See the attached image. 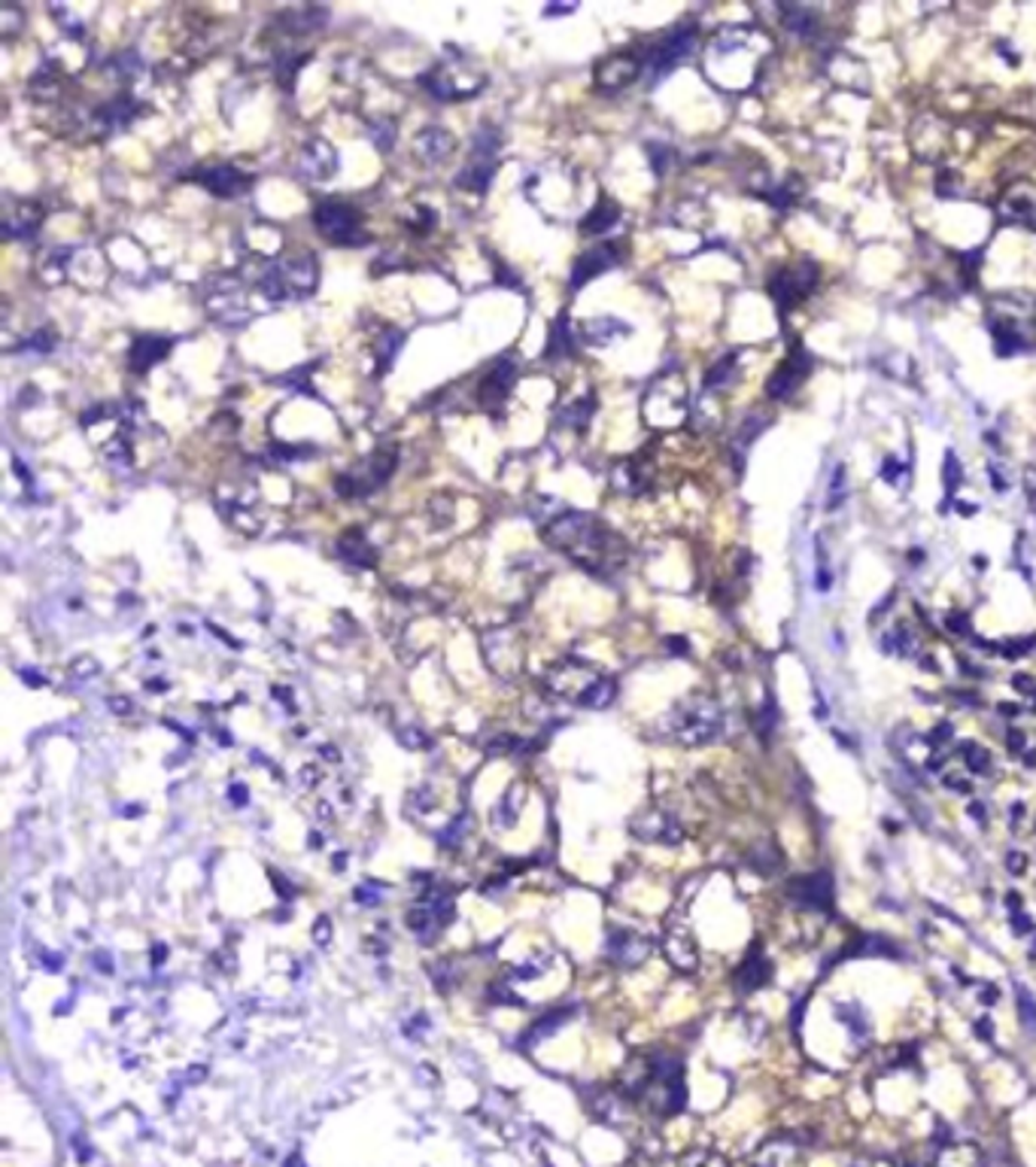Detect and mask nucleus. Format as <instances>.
Wrapping results in <instances>:
<instances>
[{"mask_svg": "<svg viewBox=\"0 0 1036 1167\" xmlns=\"http://www.w3.org/2000/svg\"><path fill=\"white\" fill-rule=\"evenodd\" d=\"M541 535L556 554H563L590 575L611 578L626 562V545L614 530L587 511L560 508L541 523Z\"/></svg>", "mask_w": 1036, "mask_h": 1167, "instance_id": "obj_1", "label": "nucleus"}, {"mask_svg": "<svg viewBox=\"0 0 1036 1167\" xmlns=\"http://www.w3.org/2000/svg\"><path fill=\"white\" fill-rule=\"evenodd\" d=\"M769 37L754 24H733L715 34L703 53V70L720 92L739 95L760 80V68L769 55Z\"/></svg>", "mask_w": 1036, "mask_h": 1167, "instance_id": "obj_2", "label": "nucleus"}, {"mask_svg": "<svg viewBox=\"0 0 1036 1167\" xmlns=\"http://www.w3.org/2000/svg\"><path fill=\"white\" fill-rule=\"evenodd\" d=\"M489 83L484 64L462 49L450 46L447 55L435 64L429 73L420 76V85L438 100H469L481 95Z\"/></svg>", "mask_w": 1036, "mask_h": 1167, "instance_id": "obj_3", "label": "nucleus"}, {"mask_svg": "<svg viewBox=\"0 0 1036 1167\" xmlns=\"http://www.w3.org/2000/svg\"><path fill=\"white\" fill-rule=\"evenodd\" d=\"M258 286H262L265 299L271 301L307 299L319 286V259L314 253H298L280 262H271L262 280H258Z\"/></svg>", "mask_w": 1036, "mask_h": 1167, "instance_id": "obj_4", "label": "nucleus"}, {"mask_svg": "<svg viewBox=\"0 0 1036 1167\" xmlns=\"http://www.w3.org/2000/svg\"><path fill=\"white\" fill-rule=\"evenodd\" d=\"M669 736L681 745H708L723 733V709L711 697H693L678 702L666 717Z\"/></svg>", "mask_w": 1036, "mask_h": 1167, "instance_id": "obj_5", "label": "nucleus"}, {"mask_svg": "<svg viewBox=\"0 0 1036 1167\" xmlns=\"http://www.w3.org/2000/svg\"><path fill=\"white\" fill-rule=\"evenodd\" d=\"M642 420L651 429H678L688 420V383L681 371H663L642 399Z\"/></svg>", "mask_w": 1036, "mask_h": 1167, "instance_id": "obj_6", "label": "nucleus"}, {"mask_svg": "<svg viewBox=\"0 0 1036 1167\" xmlns=\"http://www.w3.org/2000/svg\"><path fill=\"white\" fill-rule=\"evenodd\" d=\"M395 468H398V447L390 444V441H383V444L374 447L365 459H359L353 468H347L341 478L334 481V490H338V496H344V499L374 496L378 490H383L386 481L395 474Z\"/></svg>", "mask_w": 1036, "mask_h": 1167, "instance_id": "obj_7", "label": "nucleus"}, {"mask_svg": "<svg viewBox=\"0 0 1036 1167\" xmlns=\"http://www.w3.org/2000/svg\"><path fill=\"white\" fill-rule=\"evenodd\" d=\"M499 149H502V134L493 125H481L472 137L469 149V164L456 177V186L472 192V195H487L489 183H493L496 168H499Z\"/></svg>", "mask_w": 1036, "mask_h": 1167, "instance_id": "obj_8", "label": "nucleus"}, {"mask_svg": "<svg viewBox=\"0 0 1036 1167\" xmlns=\"http://www.w3.org/2000/svg\"><path fill=\"white\" fill-rule=\"evenodd\" d=\"M314 225L319 235L334 247H362L368 240L365 228H362L359 210L349 207L344 201H319L314 210Z\"/></svg>", "mask_w": 1036, "mask_h": 1167, "instance_id": "obj_9", "label": "nucleus"}, {"mask_svg": "<svg viewBox=\"0 0 1036 1167\" xmlns=\"http://www.w3.org/2000/svg\"><path fill=\"white\" fill-rule=\"evenodd\" d=\"M696 46V24H678L675 31H669L663 40H659L651 55H647V70H651V80H663L669 70H675L681 61H688L693 55Z\"/></svg>", "mask_w": 1036, "mask_h": 1167, "instance_id": "obj_10", "label": "nucleus"}, {"mask_svg": "<svg viewBox=\"0 0 1036 1167\" xmlns=\"http://www.w3.org/2000/svg\"><path fill=\"white\" fill-rule=\"evenodd\" d=\"M517 368L520 365H517V356H511V353L499 356L496 362L489 365V371L481 380V387H477V402H481V407L487 410V414L502 417L504 402L511 399V390L517 383Z\"/></svg>", "mask_w": 1036, "mask_h": 1167, "instance_id": "obj_11", "label": "nucleus"}, {"mask_svg": "<svg viewBox=\"0 0 1036 1167\" xmlns=\"http://www.w3.org/2000/svg\"><path fill=\"white\" fill-rule=\"evenodd\" d=\"M814 286H818V265H812V262L796 265V268H781V271H775L769 280V292H772V299L779 301L781 311L796 307L802 299H809Z\"/></svg>", "mask_w": 1036, "mask_h": 1167, "instance_id": "obj_12", "label": "nucleus"}, {"mask_svg": "<svg viewBox=\"0 0 1036 1167\" xmlns=\"http://www.w3.org/2000/svg\"><path fill=\"white\" fill-rule=\"evenodd\" d=\"M642 68H644V61L636 53H611L608 58H602L599 64H595L593 83L602 95H617V92H624L626 85H632L639 80Z\"/></svg>", "mask_w": 1036, "mask_h": 1167, "instance_id": "obj_13", "label": "nucleus"}, {"mask_svg": "<svg viewBox=\"0 0 1036 1167\" xmlns=\"http://www.w3.org/2000/svg\"><path fill=\"white\" fill-rule=\"evenodd\" d=\"M602 675H595L593 672V666L590 663H580V660H563V663H556L553 669L548 672V687L553 690L556 697H563V699H575L578 705H580V699L587 697V690L599 682Z\"/></svg>", "mask_w": 1036, "mask_h": 1167, "instance_id": "obj_14", "label": "nucleus"}, {"mask_svg": "<svg viewBox=\"0 0 1036 1167\" xmlns=\"http://www.w3.org/2000/svg\"><path fill=\"white\" fill-rule=\"evenodd\" d=\"M812 368H814V359L806 350H802L799 344H794V350H790L787 362H781L769 375V380H766V395H769L772 402L790 399V395L799 390V383L812 375Z\"/></svg>", "mask_w": 1036, "mask_h": 1167, "instance_id": "obj_15", "label": "nucleus"}, {"mask_svg": "<svg viewBox=\"0 0 1036 1167\" xmlns=\"http://www.w3.org/2000/svg\"><path fill=\"white\" fill-rule=\"evenodd\" d=\"M450 915H453L450 897L447 894H429L417 903V909L408 915V921H410V930L417 933L423 943H432L435 936L444 930Z\"/></svg>", "mask_w": 1036, "mask_h": 1167, "instance_id": "obj_16", "label": "nucleus"}, {"mask_svg": "<svg viewBox=\"0 0 1036 1167\" xmlns=\"http://www.w3.org/2000/svg\"><path fill=\"white\" fill-rule=\"evenodd\" d=\"M620 259H624V253H620L617 243H595V247H590L584 255H578L575 259L568 286H572V292H578L580 286H587L590 280H595L605 271H611Z\"/></svg>", "mask_w": 1036, "mask_h": 1167, "instance_id": "obj_17", "label": "nucleus"}, {"mask_svg": "<svg viewBox=\"0 0 1036 1167\" xmlns=\"http://www.w3.org/2000/svg\"><path fill=\"white\" fill-rule=\"evenodd\" d=\"M1003 223H1013L1021 228L1036 232V186L1033 183H1015L1003 192L1000 204H997Z\"/></svg>", "mask_w": 1036, "mask_h": 1167, "instance_id": "obj_18", "label": "nucleus"}, {"mask_svg": "<svg viewBox=\"0 0 1036 1167\" xmlns=\"http://www.w3.org/2000/svg\"><path fill=\"white\" fill-rule=\"evenodd\" d=\"M192 179L216 198H238L243 195V189L250 186V177L238 168H231V164H204V168L192 174Z\"/></svg>", "mask_w": 1036, "mask_h": 1167, "instance_id": "obj_19", "label": "nucleus"}, {"mask_svg": "<svg viewBox=\"0 0 1036 1167\" xmlns=\"http://www.w3.org/2000/svg\"><path fill=\"white\" fill-rule=\"evenodd\" d=\"M334 171H338V152L322 137L310 140L302 149V156H298V174L310 179V183H326V179L334 177Z\"/></svg>", "mask_w": 1036, "mask_h": 1167, "instance_id": "obj_20", "label": "nucleus"}, {"mask_svg": "<svg viewBox=\"0 0 1036 1167\" xmlns=\"http://www.w3.org/2000/svg\"><path fill=\"white\" fill-rule=\"evenodd\" d=\"M787 897L806 909H830L833 906V879L827 873L799 876L787 884Z\"/></svg>", "mask_w": 1036, "mask_h": 1167, "instance_id": "obj_21", "label": "nucleus"}, {"mask_svg": "<svg viewBox=\"0 0 1036 1167\" xmlns=\"http://www.w3.org/2000/svg\"><path fill=\"white\" fill-rule=\"evenodd\" d=\"M632 833H636L639 839H644V842H659V845H678L681 842V824L672 815H666V812H659V809H651V812H642L636 821H632Z\"/></svg>", "mask_w": 1036, "mask_h": 1167, "instance_id": "obj_22", "label": "nucleus"}, {"mask_svg": "<svg viewBox=\"0 0 1036 1167\" xmlns=\"http://www.w3.org/2000/svg\"><path fill=\"white\" fill-rule=\"evenodd\" d=\"M945 146H949V128H945V122L942 119H918L915 131H912V149L918 152V159L939 161L945 156Z\"/></svg>", "mask_w": 1036, "mask_h": 1167, "instance_id": "obj_23", "label": "nucleus"}, {"mask_svg": "<svg viewBox=\"0 0 1036 1167\" xmlns=\"http://www.w3.org/2000/svg\"><path fill=\"white\" fill-rule=\"evenodd\" d=\"M43 223V210L34 201H16L7 204L4 213V238L9 240H28L37 235V228Z\"/></svg>", "mask_w": 1036, "mask_h": 1167, "instance_id": "obj_24", "label": "nucleus"}, {"mask_svg": "<svg viewBox=\"0 0 1036 1167\" xmlns=\"http://www.w3.org/2000/svg\"><path fill=\"white\" fill-rule=\"evenodd\" d=\"M171 350H174V338L140 335V338H134L131 350H128V368H131L134 375H147V371L159 365Z\"/></svg>", "mask_w": 1036, "mask_h": 1167, "instance_id": "obj_25", "label": "nucleus"}, {"mask_svg": "<svg viewBox=\"0 0 1036 1167\" xmlns=\"http://www.w3.org/2000/svg\"><path fill=\"white\" fill-rule=\"evenodd\" d=\"M413 149H417V156L425 164H444L453 152H456V140H453V134L444 131V128L429 125L417 134V140H413Z\"/></svg>", "mask_w": 1036, "mask_h": 1167, "instance_id": "obj_26", "label": "nucleus"}, {"mask_svg": "<svg viewBox=\"0 0 1036 1167\" xmlns=\"http://www.w3.org/2000/svg\"><path fill=\"white\" fill-rule=\"evenodd\" d=\"M338 557H341L344 562H349V566L371 569L374 562H378V550L371 547V542H368L365 532H362V530H347V532L338 538Z\"/></svg>", "mask_w": 1036, "mask_h": 1167, "instance_id": "obj_27", "label": "nucleus"}, {"mask_svg": "<svg viewBox=\"0 0 1036 1167\" xmlns=\"http://www.w3.org/2000/svg\"><path fill=\"white\" fill-rule=\"evenodd\" d=\"M608 952H611V958L620 960L624 967H636V964H642V960L647 958V952H651V948H647V940H642L639 933L614 930L611 933V943H608Z\"/></svg>", "mask_w": 1036, "mask_h": 1167, "instance_id": "obj_28", "label": "nucleus"}, {"mask_svg": "<svg viewBox=\"0 0 1036 1167\" xmlns=\"http://www.w3.org/2000/svg\"><path fill=\"white\" fill-rule=\"evenodd\" d=\"M617 220H620V204L614 198L602 195L599 201L593 204V210L584 216V220H580V235H587V238L605 235L608 228L617 225Z\"/></svg>", "mask_w": 1036, "mask_h": 1167, "instance_id": "obj_29", "label": "nucleus"}, {"mask_svg": "<svg viewBox=\"0 0 1036 1167\" xmlns=\"http://www.w3.org/2000/svg\"><path fill=\"white\" fill-rule=\"evenodd\" d=\"M329 19V12L326 9H317V7H304V9H289V12H280V31H286V34H292V37H302V34H314V31H319L322 28V22Z\"/></svg>", "mask_w": 1036, "mask_h": 1167, "instance_id": "obj_30", "label": "nucleus"}, {"mask_svg": "<svg viewBox=\"0 0 1036 1167\" xmlns=\"http://www.w3.org/2000/svg\"><path fill=\"white\" fill-rule=\"evenodd\" d=\"M629 331L632 329L626 323H620V319H614V316H595V319H590V323H584L580 338H584L587 344H593V347H605V344H611L620 335H629Z\"/></svg>", "mask_w": 1036, "mask_h": 1167, "instance_id": "obj_31", "label": "nucleus"}, {"mask_svg": "<svg viewBox=\"0 0 1036 1167\" xmlns=\"http://www.w3.org/2000/svg\"><path fill=\"white\" fill-rule=\"evenodd\" d=\"M799 1149L794 1140H769L754 1156V1167H794Z\"/></svg>", "mask_w": 1036, "mask_h": 1167, "instance_id": "obj_32", "label": "nucleus"}, {"mask_svg": "<svg viewBox=\"0 0 1036 1167\" xmlns=\"http://www.w3.org/2000/svg\"><path fill=\"white\" fill-rule=\"evenodd\" d=\"M666 958L672 960V964H675L678 970H696V945H693V940L684 930H672L669 936H666Z\"/></svg>", "mask_w": 1036, "mask_h": 1167, "instance_id": "obj_33", "label": "nucleus"}, {"mask_svg": "<svg viewBox=\"0 0 1036 1167\" xmlns=\"http://www.w3.org/2000/svg\"><path fill=\"white\" fill-rule=\"evenodd\" d=\"M936 1167H982V1152L973 1144H945L936 1152Z\"/></svg>", "mask_w": 1036, "mask_h": 1167, "instance_id": "obj_34", "label": "nucleus"}, {"mask_svg": "<svg viewBox=\"0 0 1036 1167\" xmlns=\"http://www.w3.org/2000/svg\"><path fill=\"white\" fill-rule=\"evenodd\" d=\"M735 377H739V365H735V353H730V356L718 359V362L708 368L703 387H705V392H720V390L733 387Z\"/></svg>", "mask_w": 1036, "mask_h": 1167, "instance_id": "obj_35", "label": "nucleus"}, {"mask_svg": "<svg viewBox=\"0 0 1036 1167\" xmlns=\"http://www.w3.org/2000/svg\"><path fill=\"white\" fill-rule=\"evenodd\" d=\"M769 970L772 967H769L766 958H763L760 952H750V958L739 967V989L742 991H754V989H760V985H766L769 976H772Z\"/></svg>", "mask_w": 1036, "mask_h": 1167, "instance_id": "obj_36", "label": "nucleus"}, {"mask_svg": "<svg viewBox=\"0 0 1036 1167\" xmlns=\"http://www.w3.org/2000/svg\"><path fill=\"white\" fill-rule=\"evenodd\" d=\"M572 353H575V341H572V329H568V316L560 314V319H556L553 329H550L548 350H544V356L548 359H565Z\"/></svg>", "mask_w": 1036, "mask_h": 1167, "instance_id": "obj_37", "label": "nucleus"}, {"mask_svg": "<svg viewBox=\"0 0 1036 1167\" xmlns=\"http://www.w3.org/2000/svg\"><path fill=\"white\" fill-rule=\"evenodd\" d=\"M593 410H595V395L587 392V399H578L575 405L560 410V426H572L578 432L587 429V422L593 420Z\"/></svg>", "mask_w": 1036, "mask_h": 1167, "instance_id": "obj_38", "label": "nucleus"}, {"mask_svg": "<svg viewBox=\"0 0 1036 1167\" xmlns=\"http://www.w3.org/2000/svg\"><path fill=\"white\" fill-rule=\"evenodd\" d=\"M781 22H784L787 31H794L799 37H812L814 31H818V16H814L809 7H790V9H784L781 12Z\"/></svg>", "mask_w": 1036, "mask_h": 1167, "instance_id": "obj_39", "label": "nucleus"}, {"mask_svg": "<svg viewBox=\"0 0 1036 1167\" xmlns=\"http://www.w3.org/2000/svg\"><path fill=\"white\" fill-rule=\"evenodd\" d=\"M614 697H617V682L614 678H599V682H595L590 690H587V697L580 699V705H587V709H605V705H611L614 702Z\"/></svg>", "mask_w": 1036, "mask_h": 1167, "instance_id": "obj_40", "label": "nucleus"}, {"mask_svg": "<svg viewBox=\"0 0 1036 1167\" xmlns=\"http://www.w3.org/2000/svg\"><path fill=\"white\" fill-rule=\"evenodd\" d=\"M398 347H401V331H395V329H386L383 335H380L378 341H374V353H378L380 375H383L386 368H390V362L395 359Z\"/></svg>", "mask_w": 1036, "mask_h": 1167, "instance_id": "obj_41", "label": "nucleus"}, {"mask_svg": "<svg viewBox=\"0 0 1036 1167\" xmlns=\"http://www.w3.org/2000/svg\"><path fill=\"white\" fill-rule=\"evenodd\" d=\"M766 426H769V420L763 417L760 410H750V414L745 417V422L739 426V432H735V447H748Z\"/></svg>", "mask_w": 1036, "mask_h": 1167, "instance_id": "obj_42", "label": "nucleus"}, {"mask_svg": "<svg viewBox=\"0 0 1036 1167\" xmlns=\"http://www.w3.org/2000/svg\"><path fill=\"white\" fill-rule=\"evenodd\" d=\"M836 1016L842 1019V1024H845V1028L858 1036L866 1034V1019H863V1012H860V1006L858 1004H842V1006H836Z\"/></svg>", "mask_w": 1036, "mask_h": 1167, "instance_id": "obj_43", "label": "nucleus"}, {"mask_svg": "<svg viewBox=\"0 0 1036 1167\" xmlns=\"http://www.w3.org/2000/svg\"><path fill=\"white\" fill-rule=\"evenodd\" d=\"M368 134H371V140L374 144H378V149H393V144H395V122L390 119H380V122H371L368 125Z\"/></svg>", "mask_w": 1036, "mask_h": 1167, "instance_id": "obj_44", "label": "nucleus"}, {"mask_svg": "<svg viewBox=\"0 0 1036 1167\" xmlns=\"http://www.w3.org/2000/svg\"><path fill=\"white\" fill-rule=\"evenodd\" d=\"M942 478H945V490H949V493H954L957 486L964 484V466L957 463V456H954L951 451L945 453V468H942Z\"/></svg>", "mask_w": 1036, "mask_h": 1167, "instance_id": "obj_45", "label": "nucleus"}, {"mask_svg": "<svg viewBox=\"0 0 1036 1167\" xmlns=\"http://www.w3.org/2000/svg\"><path fill=\"white\" fill-rule=\"evenodd\" d=\"M681 1167H730V1161L723 1159V1156H718V1152L696 1149V1152H690L688 1159H684V1164H681Z\"/></svg>", "mask_w": 1036, "mask_h": 1167, "instance_id": "obj_46", "label": "nucleus"}, {"mask_svg": "<svg viewBox=\"0 0 1036 1167\" xmlns=\"http://www.w3.org/2000/svg\"><path fill=\"white\" fill-rule=\"evenodd\" d=\"M22 350L52 353V350H55V331H52V329H40V331H37V335H31L28 341L22 344Z\"/></svg>", "mask_w": 1036, "mask_h": 1167, "instance_id": "obj_47", "label": "nucleus"}, {"mask_svg": "<svg viewBox=\"0 0 1036 1167\" xmlns=\"http://www.w3.org/2000/svg\"><path fill=\"white\" fill-rule=\"evenodd\" d=\"M961 751H966L964 763L969 766V773H985L988 769V751H982L979 745H969V742H964Z\"/></svg>", "mask_w": 1036, "mask_h": 1167, "instance_id": "obj_48", "label": "nucleus"}, {"mask_svg": "<svg viewBox=\"0 0 1036 1167\" xmlns=\"http://www.w3.org/2000/svg\"><path fill=\"white\" fill-rule=\"evenodd\" d=\"M845 499V466H839L833 471V484H830V511H836V502Z\"/></svg>", "mask_w": 1036, "mask_h": 1167, "instance_id": "obj_49", "label": "nucleus"}, {"mask_svg": "<svg viewBox=\"0 0 1036 1167\" xmlns=\"http://www.w3.org/2000/svg\"><path fill=\"white\" fill-rule=\"evenodd\" d=\"M651 149V159H654V171L657 174H666V168H669V161H672V152L666 149V146H659V144H651L647 146Z\"/></svg>", "mask_w": 1036, "mask_h": 1167, "instance_id": "obj_50", "label": "nucleus"}, {"mask_svg": "<svg viewBox=\"0 0 1036 1167\" xmlns=\"http://www.w3.org/2000/svg\"><path fill=\"white\" fill-rule=\"evenodd\" d=\"M903 468H905V466L900 463L897 456H888V459H885V466H882V478H885V481H890V484H897Z\"/></svg>", "mask_w": 1036, "mask_h": 1167, "instance_id": "obj_51", "label": "nucleus"}, {"mask_svg": "<svg viewBox=\"0 0 1036 1167\" xmlns=\"http://www.w3.org/2000/svg\"><path fill=\"white\" fill-rule=\"evenodd\" d=\"M1018 1004H1021V1019H1025L1028 1024H1033V1028H1036V1004H1033V997L1021 991Z\"/></svg>", "mask_w": 1036, "mask_h": 1167, "instance_id": "obj_52", "label": "nucleus"}, {"mask_svg": "<svg viewBox=\"0 0 1036 1167\" xmlns=\"http://www.w3.org/2000/svg\"><path fill=\"white\" fill-rule=\"evenodd\" d=\"M949 626H951V633H957V636H966V633H969V621H966V614H951V618H949Z\"/></svg>", "mask_w": 1036, "mask_h": 1167, "instance_id": "obj_53", "label": "nucleus"}, {"mask_svg": "<svg viewBox=\"0 0 1036 1167\" xmlns=\"http://www.w3.org/2000/svg\"><path fill=\"white\" fill-rule=\"evenodd\" d=\"M329 936H332L329 918H319V921H317V928H314V940H319V945H326V943H329Z\"/></svg>", "mask_w": 1036, "mask_h": 1167, "instance_id": "obj_54", "label": "nucleus"}, {"mask_svg": "<svg viewBox=\"0 0 1036 1167\" xmlns=\"http://www.w3.org/2000/svg\"><path fill=\"white\" fill-rule=\"evenodd\" d=\"M1006 867L1013 869L1015 876H1021V873H1025V857H1021L1018 852H1013V854L1006 857Z\"/></svg>", "mask_w": 1036, "mask_h": 1167, "instance_id": "obj_55", "label": "nucleus"}, {"mask_svg": "<svg viewBox=\"0 0 1036 1167\" xmlns=\"http://www.w3.org/2000/svg\"><path fill=\"white\" fill-rule=\"evenodd\" d=\"M1006 745L1013 748V751H1021V748H1025V733H1021V729H1013V733L1006 736Z\"/></svg>", "mask_w": 1036, "mask_h": 1167, "instance_id": "obj_56", "label": "nucleus"}, {"mask_svg": "<svg viewBox=\"0 0 1036 1167\" xmlns=\"http://www.w3.org/2000/svg\"><path fill=\"white\" fill-rule=\"evenodd\" d=\"M976 1034H979V1036H988V1040H991V1036H994V1024H991V1019H979V1024H976Z\"/></svg>", "mask_w": 1036, "mask_h": 1167, "instance_id": "obj_57", "label": "nucleus"}, {"mask_svg": "<svg viewBox=\"0 0 1036 1167\" xmlns=\"http://www.w3.org/2000/svg\"><path fill=\"white\" fill-rule=\"evenodd\" d=\"M945 739H951V724H939L934 729V742H945Z\"/></svg>", "mask_w": 1036, "mask_h": 1167, "instance_id": "obj_58", "label": "nucleus"}, {"mask_svg": "<svg viewBox=\"0 0 1036 1167\" xmlns=\"http://www.w3.org/2000/svg\"><path fill=\"white\" fill-rule=\"evenodd\" d=\"M1015 687L1018 690H1025V694H1033V684H1030V675H1015Z\"/></svg>", "mask_w": 1036, "mask_h": 1167, "instance_id": "obj_59", "label": "nucleus"}, {"mask_svg": "<svg viewBox=\"0 0 1036 1167\" xmlns=\"http://www.w3.org/2000/svg\"><path fill=\"white\" fill-rule=\"evenodd\" d=\"M1028 928H1030V925H1028V918H1025V915H1018V918H1015V930H1018V933H1025Z\"/></svg>", "mask_w": 1036, "mask_h": 1167, "instance_id": "obj_60", "label": "nucleus"}, {"mask_svg": "<svg viewBox=\"0 0 1036 1167\" xmlns=\"http://www.w3.org/2000/svg\"><path fill=\"white\" fill-rule=\"evenodd\" d=\"M572 9H575V7H550V9H548V16H553V12H560V16H563V12H572Z\"/></svg>", "mask_w": 1036, "mask_h": 1167, "instance_id": "obj_61", "label": "nucleus"}, {"mask_svg": "<svg viewBox=\"0 0 1036 1167\" xmlns=\"http://www.w3.org/2000/svg\"><path fill=\"white\" fill-rule=\"evenodd\" d=\"M1025 763H1028V766H1036V751H1028V758H1025Z\"/></svg>", "mask_w": 1036, "mask_h": 1167, "instance_id": "obj_62", "label": "nucleus"}, {"mask_svg": "<svg viewBox=\"0 0 1036 1167\" xmlns=\"http://www.w3.org/2000/svg\"><path fill=\"white\" fill-rule=\"evenodd\" d=\"M905 1167H915V1164H905Z\"/></svg>", "mask_w": 1036, "mask_h": 1167, "instance_id": "obj_63", "label": "nucleus"}]
</instances>
